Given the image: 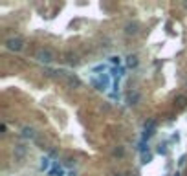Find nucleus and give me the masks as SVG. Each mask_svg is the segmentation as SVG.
<instances>
[{
    "mask_svg": "<svg viewBox=\"0 0 187 176\" xmlns=\"http://www.w3.org/2000/svg\"><path fill=\"white\" fill-rule=\"evenodd\" d=\"M4 46H6V50H9V51H20V50L24 48V40H22L20 37H9V39H6Z\"/></svg>",
    "mask_w": 187,
    "mask_h": 176,
    "instance_id": "nucleus-1",
    "label": "nucleus"
},
{
    "mask_svg": "<svg viewBox=\"0 0 187 176\" xmlns=\"http://www.w3.org/2000/svg\"><path fill=\"white\" fill-rule=\"evenodd\" d=\"M35 59H37L39 62H42V64H50V62H53L55 55H53V51H51V50H48V48H40V50L37 51Z\"/></svg>",
    "mask_w": 187,
    "mask_h": 176,
    "instance_id": "nucleus-2",
    "label": "nucleus"
},
{
    "mask_svg": "<svg viewBox=\"0 0 187 176\" xmlns=\"http://www.w3.org/2000/svg\"><path fill=\"white\" fill-rule=\"evenodd\" d=\"M125 101H127L129 107H136V105H140V101H141V94H140L138 90H129Z\"/></svg>",
    "mask_w": 187,
    "mask_h": 176,
    "instance_id": "nucleus-3",
    "label": "nucleus"
},
{
    "mask_svg": "<svg viewBox=\"0 0 187 176\" xmlns=\"http://www.w3.org/2000/svg\"><path fill=\"white\" fill-rule=\"evenodd\" d=\"M138 33H140V24H138V22H127V24H125V35L134 37V35H138Z\"/></svg>",
    "mask_w": 187,
    "mask_h": 176,
    "instance_id": "nucleus-4",
    "label": "nucleus"
},
{
    "mask_svg": "<svg viewBox=\"0 0 187 176\" xmlns=\"http://www.w3.org/2000/svg\"><path fill=\"white\" fill-rule=\"evenodd\" d=\"M66 84H68L70 88H81V86H83V83H81V79H79L77 75H73V73H70V75H66Z\"/></svg>",
    "mask_w": 187,
    "mask_h": 176,
    "instance_id": "nucleus-5",
    "label": "nucleus"
},
{
    "mask_svg": "<svg viewBox=\"0 0 187 176\" xmlns=\"http://www.w3.org/2000/svg\"><path fill=\"white\" fill-rule=\"evenodd\" d=\"M22 138L24 140H35L37 138V130L33 129V127H29V125H26V127H22Z\"/></svg>",
    "mask_w": 187,
    "mask_h": 176,
    "instance_id": "nucleus-6",
    "label": "nucleus"
},
{
    "mask_svg": "<svg viewBox=\"0 0 187 176\" xmlns=\"http://www.w3.org/2000/svg\"><path fill=\"white\" fill-rule=\"evenodd\" d=\"M26 152H28V147H26V145H22V143H17V145H15V149H13V154H15V158H17V160H22V158L26 156Z\"/></svg>",
    "mask_w": 187,
    "mask_h": 176,
    "instance_id": "nucleus-7",
    "label": "nucleus"
},
{
    "mask_svg": "<svg viewBox=\"0 0 187 176\" xmlns=\"http://www.w3.org/2000/svg\"><path fill=\"white\" fill-rule=\"evenodd\" d=\"M51 167H53L51 160H50L48 156H42V158H40V163H39V169H40V171H48V173H50V169H51Z\"/></svg>",
    "mask_w": 187,
    "mask_h": 176,
    "instance_id": "nucleus-8",
    "label": "nucleus"
},
{
    "mask_svg": "<svg viewBox=\"0 0 187 176\" xmlns=\"http://www.w3.org/2000/svg\"><path fill=\"white\" fill-rule=\"evenodd\" d=\"M50 176H62L64 174V169H62V165H59V163H53V167L50 169Z\"/></svg>",
    "mask_w": 187,
    "mask_h": 176,
    "instance_id": "nucleus-9",
    "label": "nucleus"
},
{
    "mask_svg": "<svg viewBox=\"0 0 187 176\" xmlns=\"http://www.w3.org/2000/svg\"><path fill=\"white\" fill-rule=\"evenodd\" d=\"M138 62V55H127V68H136Z\"/></svg>",
    "mask_w": 187,
    "mask_h": 176,
    "instance_id": "nucleus-10",
    "label": "nucleus"
},
{
    "mask_svg": "<svg viewBox=\"0 0 187 176\" xmlns=\"http://www.w3.org/2000/svg\"><path fill=\"white\" fill-rule=\"evenodd\" d=\"M112 156H114V158H123V156H125V147H121V145L114 147V149H112Z\"/></svg>",
    "mask_w": 187,
    "mask_h": 176,
    "instance_id": "nucleus-11",
    "label": "nucleus"
},
{
    "mask_svg": "<svg viewBox=\"0 0 187 176\" xmlns=\"http://www.w3.org/2000/svg\"><path fill=\"white\" fill-rule=\"evenodd\" d=\"M143 129H145V130H156V119H154V118L147 119V121L143 123Z\"/></svg>",
    "mask_w": 187,
    "mask_h": 176,
    "instance_id": "nucleus-12",
    "label": "nucleus"
},
{
    "mask_svg": "<svg viewBox=\"0 0 187 176\" xmlns=\"http://www.w3.org/2000/svg\"><path fill=\"white\" fill-rule=\"evenodd\" d=\"M152 158H154V154H152V152L141 154V165H147V163H151V162H152Z\"/></svg>",
    "mask_w": 187,
    "mask_h": 176,
    "instance_id": "nucleus-13",
    "label": "nucleus"
},
{
    "mask_svg": "<svg viewBox=\"0 0 187 176\" xmlns=\"http://www.w3.org/2000/svg\"><path fill=\"white\" fill-rule=\"evenodd\" d=\"M156 152H158L160 156H165V154L169 152V149H167V143H160V145H158V149H156Z\"/></svg>",
    "mask_w": 187,
    "mask_h": 176,
    "instance_id": "nucleus-14",
    "label": "nucleus"
},
{
    "mask_svg": "<svg viewBox=\"0 0 187 176\" xmlns=\"http://www.w3.org/2000/svg\"><path fill=\"white\" fill-rule=\"evenodd\" d=\"M154 134H156V130H143V136H141V140H143V141H149V140H151Z\"/></svg>",
    "mask_w": 187,
    "mask_h": 176,
    "instance_id": "nucleus-15",
    "label": "nucleus"
},
{
    "mask_svg": "<svg viewBox=\"0 0 187 176\" xmlns=\"http://www.w3.org/2000/svg\"><path fill=\"white\" fill-rule=\"evenodd\" d=\"M176 103L184 108V107L187 105V97H185V95H178V97H176Z\"/></svg>",
    "mask_w": 187,
    "mask_h": 176,
    "instance_id": "nucleus-16",
    "label": "nucleus"
},
{
    "mask_svg": "<svg viewBox=\"0 0 187 176\" xmlns=\"http://www.w3.org/2000/svg\"><path fill=\"white\" fill-rule=\"evenodd\" d=\"M185 162H187V154H184V156H180V160H178V165H180V167H184V165H185Z\"/></svg>",
    "mask_w": 187,
    "mask_h": 176,
    "instance_id": "nucleus-17",
    "label": "nucleus"
},
{
    "mask_svg": "<svg viewBox=\"0 0 187 176\" xmlns=\"http://www.w3.org/2000/svg\"><path fill=\"white\" fill-rule=\"evenodd\" d=\"M110 62L112 64H119V57H110Z\"/></svg>",
    "mask_w": 187,
    "mask_h": 176,
    "instance_id": "nucleus-18",
    "label": "nucleus"
},
{
    "mask_svg": "<svg viewBox=\"0 0 187 176\" xmlns=\"http://www.w3.org/2000/svg\"><path fill=\"white\" fill-rule=\"evenodd\" d=\"M66 165H68V167H72V165H73V160H72V158H70V160H66Z\"/></svg>",
    "mask_w": 187,
    "mask_h": 176,
    "instance_id": "nucleus-19",
    "label": "nucleus"
},
{
    "mask_svg": "<svg viewBox=\"0 0 187 176\" xmlns=\"http://www.w3.org/2000/svg\"><path fill=\"white\" fill-rule=\"evenodd\" d=\"M110 176H123V174H121V173H112Z\"/></svg>",
    "mask_w": 187,
    "mask_h": 176,
    "instance_id": "nucleus-20",
    "label": "nucleus"
},
{
    "mask_svg": "<svg viewBox=\"0 0 187 176\" xmlns=\"http://www.w3.org/2000/svg\"><path fill=\"white\" fill-rule=\"evenodd\" d=\"M173 176H182V174H180V173H178V171H176V173H174V174H173Z\"/></svg>",
    "mask_w": 187,
    "mask_h": 176,
    "instance_id": "nucleus-21",
    "label": "nucleus"
}]
</instances>
